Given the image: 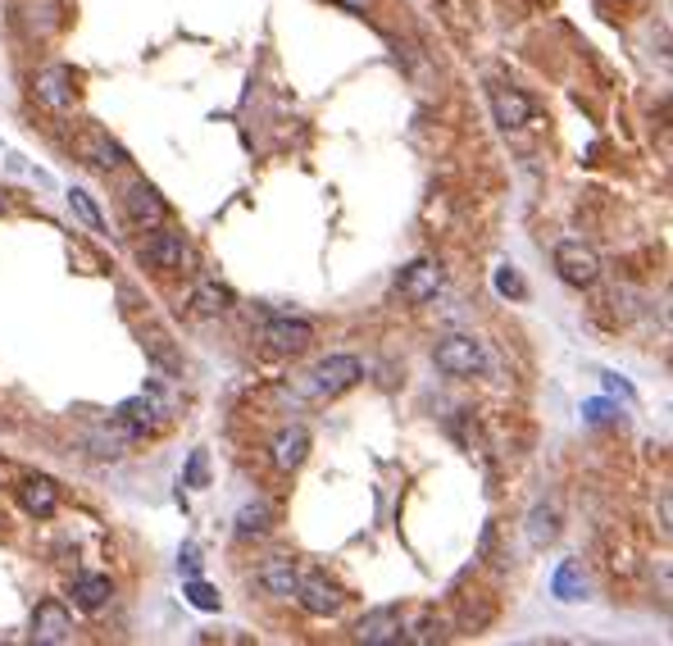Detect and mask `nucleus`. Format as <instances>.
<instances>
[{"mask_svg":"<svg viewBox=\"0 0 673 646\" xmlns=\"http://www.w3.org/2000/svg\"><path fill=\"white\" fill-rule=\"evenodd\" d=\"M497 292L501 296H524L528 287H524V279H518L514 269H497Z\"/></svg>","mask_w":673,"mask_h":646,"instance_id":"obj_27","label":"nucleus"},{"mask_svg":"<svg viewBox=\"0 0 673 646\" xmlns=\"http://www.w3.org/2000/svg\"><path fill=\"white\" fill-rule=\"evenodd\" d=\"M114 423L124 428V433H133V438L156 433V428L164 423V401H160V392H141V396H133V401H124V406L114 410Z\"/></svg>","mask_w":673,"mask_h":646,"instance_id":"obj_5","label":"nucleus"},{"mask_svg":"<svg viewBox=\"0 0 673 646\" xmlns=\"http://www.w3.org/2000/svg\"><path fill=\"white\" fill-rule=\"evenodd\" d=\"M178 574H182V578H196V574H201V551H196V546H182Z\"/></svg>","mask_w":673,"mask_h":646,"instance_id":"obj_29","label":"nucleus"},{"mask_svg":"<svg viewBox=\"0 0 673 646\" xmlns=\"http://www.w3.org/2000/svg\"><path fill=\"white\" fill-rule=\"evenodd\" d=\"M396 292H401L406 305H427L437 292H442V264L437 260H414L401 269V279H396Z\"/></svg>","mask_w":673,"mask_h":646,"instance_id":"obj_6","label":"nucleus"},{"mask_svg":"<svg viewBox=\"0 0 673 646\" xmlns=\"http://www.w3.org/2000/svg\"><path fill=\"white\" fill-rule=\"evenodd\" d=\"M360 378H364V364H360L355 355H328V360H319L315 369L296 374L292 396H300V401H332V396L351 392Z\"/></svg>","mask_w":673,"mask_h":646,"instance_id":"obj_1","label":"nucleus"},{"mask_svg":"<svg viewBox=\"0 0 673 646\" xmlns=\"http://www.w3.org/2000/svg\"><path fill=\"white\" fill-rule=\"evenodd\" d=\"M110 597H114V582H110L105 574H78V578H73V605L101 610Z\"/></svg>","mask_w":673,"mask_h":646,"instance_id":"obj_19","label":"nucleus"},{"mask_svg":"<svg viewBox=\"0 0 673 646\" xmlns=\"http://www.w3.org/2000/svg\"><path fill=\"white\" fill-rule=\"evenodd\" d=\"M192 315L196 319H214V315H224L228 305H232V292L219 283V279H201L196 287H192Z\"/></svg>","mask_w":673,"mask_h":646,"instance_id":"obj_18","label":"nucleus"},{"mask_svg":"<svg viewBox=\"0 0 673 646\" xmlns=\"http://www.w3.org/2000/svg\"><path fill=\"white\" fill-rule=\"evenodd\" d=\"M33 91H37V101H46L50 110H69V105L78 101V78H73V69H65V65H50V69L37 73Z\"/></svg>","mask_w":673,"mask_h":646,"instance_id":"obj_13","label":"nucleus"},{"mask_svg":"<svg viewBox=\"0 0 673 646\" xmlns=\"http://www.w3.org/2000/svg\"><path fill=\"white\" fill-rule=\"evenodd\" d=\"M73 637V614L65 601H42L33 610V642L37 646H59Z\"/></svg>","mask_w":673,"mask_h":646,"instance_id":"obj_10","label":"nucleus"},{"mask_svg":"<svg viewBox=\"0 0 673 646\" xmlns=\"http://www.w3.org/2000/svg\"><path fill=\"white\" fill-rule=\"evenodd\" d=\"M269 519H273V510H269L264 501L241 506V514H237V533H241V537H260V533H269Z\"/></svg>","mask_w":673,"mask_h":646,"instance_id":"obj_22","label":"nucleus"},{"mask_svg":"<svg viewBox=\"0 0 673 646\" xmlns=\"http://www.w3.org/2000/svg\"><path fill=\"white\" fill-rule=\"evenodd\" d=\"M69 205L78 209V219H82V224H87L91 233H105V219H101V209H96V201H91V196H87L82 188H73V192H69Z\"/></svg>","mask_w":673,"mask_h":646,"instance_id":"obj_25","label":"nucleus"},{"mask_svg":"<svg viewBox=\"0 0 673 646\" xmlns=\"http://www.w3.org/2000/svg\"><path fill=\"white\" fill-rule=\"evenodd\" d=\"M260 342H264L269 351L296 355V351H305V347L315 342V324H310V319H287V315H278V319H269V324L260 328Z\"/></svg>","mask_w":673,"mask_h":646,"instance_id":"obj_9","label":"nucleus"},{"mask_svg":"<svg viewBox=\"0 0 673 646\" xmlns=\"http://www.w3.org/2000/svg\"><path fill=\"white\" fill-rule=\"evenodd\" d=\"M182 483H187V487H205V451H192V460H187V474H182Z\"/></svg>","mask_w":673,"mask_h":646,"instance_id":"obj_28","label":"nucleus"},{"mask_svg":"<svg viewBox=\"0 0 673 646\" xmlns=\"http://www.w3.org/2000/svg\"><path fill=\"white\" fill-rule=\"evenodd\" d=\"M305 455H310V428H305V423H292V428H283V433L273 438V446H269L273 469H283V474L300 469V465H305Z\"/></svg>","mask_w":673,"mask_h":646,"instance_id":"obj_14","label":"nucleus"},{"mask_svg":"<svg viewBox=\"0 0 673 646\" xmlns=\"http://www.w3.org/2000/svg\"><path fill=\"white\" fill-rule=\"evenodd\" d=\"M255 582H260V588H264L269 597H296L300 569H296V560H287V556H269V560L260 565Z\"/></svg>","mask_w":673,"mask_h":646,"instance_id":"obj_16","label":"nucleus"},{"mask_svg":"<svg viewBox=\"0 0 673 646\" xmlns=\"http://www.w3.org/2000/svg\"><path fill=\"white\" fill-rule=\"evenodd\" d=\"M487 101H492V114H497V123H501L505 133L528 128V123H533V101L518 87H510V82H492V87H487Z\"/></svg>","mask_w":673,"mask_h":646,"instance_id":"obj_8","label":"nucleus"},{"mask_svg":"<svg viewBox=\"0 0 673 646\" xmlns=\"http://www.w3.org/2000/svg\"><path fill=\"white\" fill-rule=\"evenodd\" d=\"M78 150L87 156V165H96V169H118V165H124V146L110 141L105 133H87L78 141Z\"/></svg>","mask_w":673,"mask_h":646,"instance_id":"obj_20","label":"nucleus"},{"mask_svg":"<svg viewBox=\"0 0 673 646\" xmlns=\"http://www.w3.org/2000/svg\"><path fill=\"white\" fill-rule=\"evenodd\" d=\"M124 205H128V219L137 224V228H160L164 219H169V201L150 188V182H133L128 188V196H124Z\"/></svg>","mask_w":673,"mask_h":646,"instance_id":"obj_12","label":"nucleus"},{"mask_svg":"<svg viewBox=\"0 0 673 646\" xmlns=\"http://www.w3.org/2000/svg\"><path fill=\"white\" fill-rule=\"evenodd\" d=\"M560 529H564V519H560V506H556V501H537V506L528 510V519H524V533H528V546H533V551L556 546Z\"/></svg>","mask_w":673,"mask_h":646,"instance_id":"obj_15","label":"nucleus"},{"mask_svg":"<svg viewBox=\"0 0 673 646\" xmlns=\"http://www.w3.org/2000/svg\"><path fill=\"white\" fill-rule=\"evenodd\" d=\"M141 260L150 264V269H160V273H173V269H182L192 260V246H187V237H182L178 228H150V237H146V246H141Z\"/></svg>","mask_w":673,"mask_h":646,"instance_id":"obj_4","label":"nucleus"},{"mask_svg":"<svg viewBox=\"0 0 673 646\" xmlns=\"http://www.w3.org/2000/svg\"><path fill=\"white\" fill-rule=\"evenodd\" d=\"M182 592H187V601H192L196 610H205V614H214V610H219V601H224V597L214 592V588H209V582H205L201 574H196V578H187V582H182Z\"/></svg>","mask_w":673,"mask_h":646,"instance_id":"obj_24","label":"nucleus"},{"mask_svg":"<svg viewBox=\"0 0 673 646\" xmlns=\"http://www.w3.org/2000/svg\"><path fill=\"white\" fill-rule=\"evenodd\" d=\"M19 506L33 519H50L59 510V487L50 478H23L19 483Z\"/></svg>","mask_w":673,"mask_h":646,"instance_id":"obj_17","label":"nucleus"},{"mask_svg":"<svg viewBox=\"0 0 673 646\" xmlns=\"http://www.w3.org/2000/svg\"><path fill=\"white\" fill-rule=\"evenodd\" d=\"M605 387H609V392H624V396H632V387H628V383H619L615 374H605Z\"/></svg>","mask_w":673,"mask_h":646,"instance_id":"obj_30","label":"nucleus"},{"mask_svg":"<svg viewBox=\"0 0 673 646\" xmlns=\"http://www.w3.org/2000/svg\"><path fill=\"white\" fill-rule=\"evenodd\" d=\"M556 273L569 287H596L601 283V256L583 241H560L556 246Z\"/></svg>","mask_w":673,"mask_h":646,"instance_id":"obj_3","label":"nucleus"},{"mask_svg":"<svg viewBox=\"0 0 673 646\" xmlns=\"http://www.w3.org/2000/svg\"><path fill=\"white\" fill-rule=\"evenodd\" d=\"M342 5H346V10H364V5H369V0H342Z\"/></svg>","mask_w":673,"mask_h":646,"instance_id":"obj_31","label":"nucleus"},{"mask_svg":"<svg viewBox=\"0 0 673 646\" xmlns=\"http://www.w3.org/2000/svg\"><path fill=\"white\" fill-rule=\"evenodd\" d=\"M583 419H588L592 428H605V423H615V419H619V410L609 406V401H588V406H583Z\"/></svg>","mask_w":673,"mask_h":646,"instance_id":"obj_26","label":"nucleus"},{"mask_svg":"<svg viewBox=\"0 0 673 646\" xmlns=\"http://www.w3.org/2000/svg\"><path fill=\"white\" fill-rule=\"evenodd\" d=\"M442 637V620H437V614L433 610H419V620L414 624H406V633H401V642H437Z\"/></svg>","mask_w":673,"mask_h":646,"instance_id":"obj_23","label":"nucleus"},{"mask_svg":"<svg viewBox=\"0 0 673 646\" xmlns=\"http://www.w3.org/2000/svg\"><path fill=\"white\" fill-rule=\"evenodd\" d=\"M550 592H556L560 601H583V597H588L583 565H578V560H564V565L556 569V578H550Z\"/></svg>","mask_w":673,"mask_h":646,"instance_id":"obj_21","label":"nucleus"},{"mask_svg":"<svg viewBox=\"0 0 673 646\" xmlns=\"http://www.w3.org/2000/svg\"><path fill=\"white\" fill-rule=\"evenodd\" d=\"M296 601H300L305 614H315V620H332V614L342 610V592H336L323 574L300 578V582H296Z\"/></svg>","mask_w":673,"mask_h":646,"instance_id":"obj_11","label":"nucleus"},{"mask_svg":"<svg viewBox=\"0 0 673 646\" xmlns=\"http://www.w3.org/2000/svg\"><path fill=\"white\" fill-rule=\"evenodd\" d=\"M401 633H406V614L396 605H378V610H369L355 624V642L360 646H396V642H401Z\"/></svg>","mask_w":673,"mask_h":646,"instance_id":"obj_7","label":"nucleus"},{"mask_svg":"<svg viewBox=\"0 0 673 646\" xmlns=\"http://www.w3.org/2000/svg\"><path fill=\"white\" fill-rule=\"evenodd\" d=\"M433 360H437V369H442L446 378H478L482 369H487V351H482L478 337H469V332L442 337L437 351H433Z\"/></svg>","mask_w":673,"mask_h":646,"instance_id":"obj_2","label":"nucleus"}]
</instances>
